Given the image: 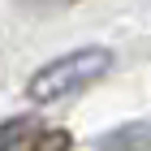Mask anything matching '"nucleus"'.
Listing matches in <instances>:
<instances>
[{"mask_svg": "<svg viewBox=\"0 0 151 151\" xmlns=\"http://www.w3.org/2000/svg\"><path fill=\"white\" fill-rule=\"evenodd\" d=\"M108 69H112V52L108 47H78L69 56L47 60L43 69L26 82V95L35 104H52V99H65V95H78L86 86H95Z\"/></svg>", "mask_w": 151, "mask_h": 151, "instance_id": "1", "label": "nucleus"}, {"mask_svg": "<svg viewBox=\"0 0 151 151\" xmlns=\"http://www.w3.org/2000/svg\"><path fill=\"white\" fill-rule=\"evenodd\" d=\"M108 151H151V125H134V129H121L104 142Z\"/></svg>", "mask_w": 151, "mask_h": 151, "instance_id": "2", "label": "nucleus"}, {"mask_svg": "<svg viewBox=\"0 0 151 151\" xmlns=\"http://www.w3.org/2000/svg\"><path fill=\"white\" fill-rule=\"evenodd\" d=\"M69 134L65 129H35L30 138H26V147L22 151H69Z\"/></svg>", "mask_w": 151, "mask_h": 151, "instance_id": "3", "label": "nucleus"}, {"mask_svg": "<svg viewBox=\"0 0 151 151\" xmlns=\"http://www.w3.org/2000/svg\"><path fill=\"white\" fill-rule=\"evenodd\" d=\"M26 129H35L30 121H26V116H13V121H4V125H0V151H13L22 138H30Z\"/></svg>", "mask_w": 151, "mask_h": 151, "instance_id": "4", "label": "nucleus"}, {"mask_svg": "<svg viewBox=\"0 0 151 151\" xmlns=\"http://www.w3.org/2000/svg\"><path fill=\"white\" fill-rule=\"evenodd\" d=\"M22 9L30 13H60V9H69V4H78V0H17Z\"/></svg>", "mask_w": 151, "mask_h": 151, "instance_id": "5", "label": "nucleus"}]
</instances>
